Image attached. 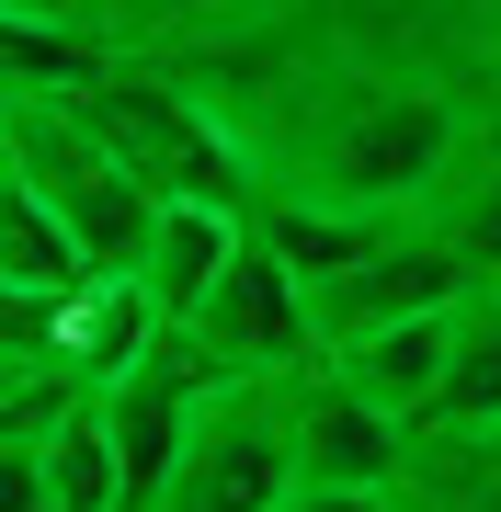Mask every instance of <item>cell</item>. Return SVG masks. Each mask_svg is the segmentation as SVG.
<instances>
[{"instance_id":"obj_4","label":"cell","mask_w":501,"mask_h":512,"mask_svg":"<svg viewBox=\"0 0 501 512\" xmlns=\"http://www.w3.org/2000/svg\"><path fill=\"white\" fill-rule=\"evenodd\" d=\"M285 421H297V478H353V490H399L410 478V421L365 399L331 353L285 376Z\"/></svg>"},{"instance_id":"obj_6","label":"cell","mask_w":501,"mask_h":512,"mask_svg":"<svg viewBox=\"0 0 501 512\" xmlns=\"http://www.w3.org/2000/svg\"><path fill=\"white\" fill-rule=\"evenodd\" d=\"M331 365L365 387V399H388L410 433H422V421H433V399H445V365H456V308L388 319V330H365V342H342Z\"/></svg>"},{"instance_id":"obj_8","label":"cell","mask_w":501,"mask_h":512,"mask_svg":"<svg viewBox=\"0 0 501 512\" xmlns=\"http://www.w3.org/2000/svg\"><path fill=\"white\" fill-rule=\"evenodd\" d=\"M103 262L80 251V228L57 217L35 183H12L0 171V296H80Z\"/></svg>"},{"instance_id":"obj_10","label":"cell","mask_w":501,"mask_h":512,"mask_svg":"<svg viewBox=\"0 0 501 512\" xmlns=\"http://www.w3.org/2000/svg\"><path fill=\"white\" fill-rule=\"evenodd\" d=\"M297 12V0H92V23L137 57H183V46H217V35H251V23Z\"/></svg>"},{"instance_id":"obj_12","label":"cell","mask_w":501,"mask_h":512,"mask_svg":"<svg viewBox=\"0 0 501 512\" xmlns=\"http://www.w3.org/2000/svg\"><path fill=\"white\" fill-rule=\"evenodd\" d=\"M285 512H399V490H353V478H297Z\"/></svg>"},{"instance_id":"obj_7","label":"cell","mask_w":501,"mask_h":512,"mask_svg":"<svg viewBox=\"0 0 501 512\" xmlns=\"http://www.w3.org/2000/svg\"><path fill=\"white\" fill-rule=\"evenodd\" d=\"M0 444H12V433H0ZM35 467H46V512H126V444H114L103 387L69 399V410L35 433Z\"/></svg>"},{"instance_id":"obj_1","label":"cell","mask_w":501,"mask_h":512,"mask_svg":"<svg viewBox=\"0 0 501 512\" xmlns=\"http://www.w3.org/2000/svg\"><path fill=\"white\" fill-rule=\"evenodd\" d=\"M0 171L35 183L57 217L80 228V251H92L103 274H137V251H149V228L171 205L69 92H35V80H12V103H0Z\"/></svg>"},{"instance_id":"obj_9","label":"cell","mask_w":501,"mask_h":512,"mask_svg":"<svg viewBox=\"0 0 501 512\" xmlns=\"http://www.w3.org/2000/svg\"><path fill=\"white\" fill-rule=\"evenodd\" d=\"M399 512H501V421H490V433H445V421H422V433H410Z\"/></svg>"},{"instance_id":"obj_11","label":"cell","mask_w":501,"mask_h":512,"mask_svg":"<svg viewBox=\"0 0 501 512\" xmlns=\"http://www.w3.org/2000/svg\"><path fill=\"white\" fill-rule=\"evenodd\" d=\"M433 421H445V433H490L501 421V274H479L456 296V365H445Z\"/></svg>"},{"instance_id":"obj_5","label":"cell","mask_w":501,"mask_h":512,"mask_svg":"<svg viewBox=\"0 0 501 512\" xmlns=\"http://www.w3.org/2000/svg\"><path fill=\"white\" fill-rule=\"evenodd\" d=\"M240 239H251V205H228V194H171L160 228H149V251H137L149 308H160V319H194L205 296H217V274L240 262Z\"/></svg>"},{"instance_id":"obj_2","label":"cell","mask_w":501,"mask_h":512,"mask_svg":"<svg viewBox=\"0 0 501 512\" xmlns=\"http://www.w3.org/2000/svg\"><path fill=\"white\" fill-rule=\"evenodd\" d=\"M297 490V421H285V376H228L205 387L183 467L149 512H285Z\"/></svg>"},{"instance_id":"obj_3","label":"cell","mask_w":501,"mask_h":512,"mask_svg":"<svg viewBox=\"0 0 501 512\" xmlns=\"http://www.w3.org/2000/svg\"><path fill=\"white\" fill-rule=\"evenodd\" d=\"M205 353H217V376H297L319 365V319H308V274L274 251V239H240V262L217 274V296L183 319Z\"/></svg>"}]
</instances>
